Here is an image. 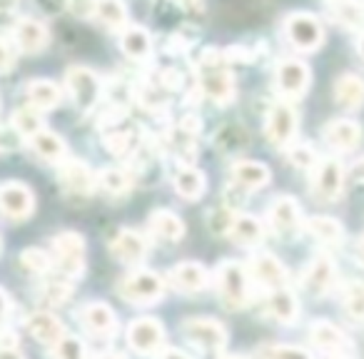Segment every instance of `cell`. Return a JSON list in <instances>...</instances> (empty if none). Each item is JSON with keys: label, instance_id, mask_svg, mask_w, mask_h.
<instances>
[{"label": "cell", "instance_id": "1", "mask_svg": "<svg viewBox=\"0 0 364 359\" xmlns=\"http://www.w3.org/2000/svg\"><path fill=\"white\" fill-rule=\"evenodd\" d=\"M200 90L215 105H230L237 95L235 77L228 70V60L218 48H205L200 55Z\"/></svg>", "mask_w": 364, "mask_h": 359}, {"label": "cell", "instance_id": "2", "mask_svg": "<svg viewBox=\"0 0 364 359\" xmlns=\"http://www.w3.org/2000/svg\"><path fill=\"white\" fill-rule=\"evenodd\" d=\"M218 294L228 309H242L250 304V272L235 259H225L215 272Z\"/></svg>", "mask_w": 364, "mask_h": 359}, {"label": "cell", "instance_id": "3", "mask_svg": "<svg viewBox=\"0 0 364 359\" xmlns=\"http://www.w3.org/2000/svg\"><path fill=\"white\" fill-rule=\"evenodd\" d=\"M117 294L130 304H155L165 294V279L152 269H135L120 279Z\"/></svg>", "mask_w": 364, "mask_h": 359}, {"label": "cell", "instance_id": "4", "mask_svg": "<svg viewBox=\"0 0 364 359\" xmlns=\"http://www.w3.org/2000/svg\"><path fill=\"white\" fill-rule=\"evenodd\" d=\"M65 90L77 110L90 112L92 107L100 102L102 85H100V77H97L90 68L73 65V68H68V73H65Z\"/></svg>", "mask_w": 364, "mask_h": 359}, {"label": "cell", "instance_id": "5", "mask_svg": "<svg viewBox=\"0 0 364 359\" xmlns=\"http://www.w3.org/2000/svg\"><path fill=\"white\" fill-rule=\"evenodd\" d=\"M55 264L65 279H77L85 272V240L77 232H60L53 237Z\"/></svg>", "mask_w": 364, "mask_h": 359}, {"label": "cell", "instance_id": "6", "mask_svg": "<svg viewBox=\"0 0 364 359\" xmlns=\"http://www.w3.org/2000/svg\"><path fill=\"white\" fill-rule=\"evenodd\" d=\"M284 36L299 53H314L324 43V28L312 13H292L284 21Z\"/></svg>", "mask_w": 364, "mask_h": 359}, {"label": "cell", "instance_id": "7", "mask_svg": "<svg viewBox=\"0 0 364 359\" xmlns=\"http://www.w3.org/2000/svg\"><path fill=\"white\" fill-rule=\"evenodd\" d=\"M180 329L205 354H220L228 344V329L213 317H190Z\"/></svg>", "mask_w": 364, "mask_h": 359}, {"label": "cell", "instance_id": "8", "mask_svg": "<svg viewBox=\"0 0 364 359\" xmlns=\"http://www.w3.org/2000/svg\"><path fill=\"white\" fill-rule=\"evenodd\" d=\"M127 344L142 357H155L165 347V327L155 317H137L127 324Z\"/></svg>", "mask_w": 364, "mask_h": 359}, {"label": "cell", "instance_id": "9", "mask_svg": "<svg viewBox=\"0 0 364 359\" xmlns=\"http://www.w3.org/2000/svg\"><path fill=\"white\" fill-rule=\"evenodd\" d=\"M344 193V167L339 160H319L312 172V195L317 203H337Z\"/></svg>", "mask_w": 364, "mask_h": 359}, {"label": "cell", "instance_id": "10", "mask_svg": "<svg viewBox=\"0 0 364 359\" xmlns=\"http://www.w3.org/2000/svg\"><path fill=\"white\" fill-rule=\"evenodd\" d=\"M36 213V195L26 183H3L0 185V215L13 223H26Z\"/></svg>", "mask_w": 364, "mask_h": 359}, {"label": "cell", "instance_id": "11", "mask_svg": "<svg viewBox=\"0 0 364 359\" xmlns=\"http://www.w3.org/2000/svg\"><path fill=\"white\" fill-rule=\"evenodd\" d=\"M264 132H267V140L272 142L274 147H284L287 150L292 145L294 135H297V112L289 102H274L267 112V125H264Z\"/></svg>", "mask_w": 364, "mask_h": 359}, {"label": "cell", "instance_id": "12", "mask_svg": "<svg viewBox=\"0 0 364 359\" xmlns=\"http://www.w3.org/2000/svg\"><path fill=\"white\" fill-rule=\"evenodd\" d=\"M198 132L200 122L198 117H185L175 130H170L165 135V147L170 155H175L180 160V165H193L195 155H198Z\"/></svg>", "mask_w": 364, "mask_h": 359}, {"label": "cell", "instance_id": "13", "mask_svg": "<svg viewBox=\"0 0 364 359\" xmlns=\"http://www.w3.org/2000/svg\"><path fill=\"white\" fill-rule=\"evenodd\" d=\"M309 65L299 58H284L279 60L277 65V73H274V82H277V90L282 92L284 97L289 100H297L307 92L309 87Z\"/></svg>", "mask_w": 364, "mask_h": 359}, {"label": "cell", "instance_id": "14", "mask_svg": "<svg viewBox=\"0 0 364 359\" xmlns=\"http://www.w3.org/2000/svg\"><path fill=\"white\" fill-rule=\"evenodd\" d=\"M60 188L65 190L70 198H87L92 193V188L97 185L95 172L90 170V165H85L82 160H65L58 172Z\"/></svg>", "mask_w": 364, "mask_h": 359}, {"label": "cell", "instance_id": "15", "mask_svg": "<svg viewBox=\"0 0 364 359\" xmlns=\"http://www.w3.org/2000/svg\"><path fill=\"white\" fill-rule=\"evenodd\" d=\"M150 240L137 230H120L110 240V254L122 264H137L147 257Z\"/></svg>", "mask_w": 364, "mask_h": 359}, {"label": "cell", "instance_id": "16", "mask_svg": "<svg viewBox=\"0 0 364 359\" xmlns=\"http://www.w3.org/2000/svg\"><path fill=\"white\" fill-rule=\"evenodd\" d=\"M334 279H337V269L334 262L327 254H317L312 262L304 267L302 272V287L309 297H324V294L332 289Z\"/></svg>", "mask_w": 364, "mask_h": 359}, {"label": "cell", "instance_id": "17", "mask_svg": "<svg viewBox=\"0 0 364 359\" xmlns=\"http://www.w3.org/2000/svg\"><path fill=\"white\" fill-rule=\"evenodd\" d=\"M267 223L277 235H292L302 225V210H299L297 200L289 195H279L274 203L267 208Z\"/></svg>", "mask_w": 364, "mask_h": 359}, {"label": "cell", "instance_id": "18", "mask_svg": "<svg viewBox=\"0 0 364 359\" xmlns=\"http://www.w3.org/2000/svg\"><path fill=\"white\" fill-rule=\"evenodd\" d=\"M250 274H252L255 282L267 289V292L287 287V269H284V264L269 252L255 254L252 262H250Z\"/></svg>", "mask_w": 364, "mask_h": 359}, {"label": "cell", "instance_id": "19", "mask_svg": "<svg viewBox=\"0 0 364 359\" xmlns=\"http://www.w3.org/2000/svg\"><path fill=\"white\" fill-rule=\"evenodd\" d=\"M80 324L100 339H110L117 334V314L105 302H87L80 309Z\"/></svg>", "mask_w": 364, "mask_h": 359}, {"label": "cell", "instance_id": "20", "mask_svg": "<svg viewBox=\"0 0 364 359\" xmlns=\"http://www.w3.org/2000/svg\"><path fill=\"white\" fill-rule=\"evenodd\" d=\"M167 282L182 294H198L210 284V274L208 267L200 262H180L170 269Z\"/></svg>", "mask_w": 364, "mask_h": 359}, {"label": "cell", "instance_id": "21", "mask_svg": "<svg viewBox=\"0 0 364 359\" xmlns=\"http://www.w3.org/2000/svg\"><path fill=\"white\" fill-rule=\"evenodd\" d=\"M26 327L33 339H38L41 344H48V347H53V344H58L65 337V324H63L55 314L46 312V309H38V312L28 314Z\"/></svg>", "mask_w": 364, "mask_h": 359}, {"label": "cell", "instance_id": "22", "mask_svg": "<svg viewBox=\"0 0 364 359\" xmlns=\"http://www.w3.org/2000/svg\"><path fill=\"white\" fill-rule=\"evenodd\" d=\"M13 38H16V45L21 48L23 53H36L46 50L48 43H50V31H48L46 23L36 21V18H23L18 21L16 31H13Z\"/></svg>", "mask_w": 364, "mask_h": 359}, {"label": "cell", "instance_id": "23", "mask_svg": "<svg viewBox=\"0 0 364 359\" xmlns=\"http://www.w3.org/2000/svg\"><path fill=\"white\" fill-rule=\"evenodd\" d=\"M322 135L327 140V145L334 147L337 152H352L362 142V127H359V122L339 117V120H332L324 125Z\"/></svg>", "mask_w": 364, "mask_h": 359}, {"label": "cell", "instance_id": "24", "mask_svg": "<svg viewBox=\"0 0 364 359\" xmlns=\"http://www.w3.org/2000/svg\"><path fill=\"white\" fill-rule=\"evenodd\" d=\"M232 185L240 190H245V193H255V190H262L267 188L269 177H272V172H269L267 165H262V162H255V160H237L232 165Z\"/></svg>", "mask_w": 364, "mask_h": 359}, {"label": "cell", "instance_id": "25", "mask_svg": "<svg viewBox=\"0 0 364 359\" xmlns=\"http://www.w3.org/2000/svg\"><path fill=\"white\" fill-rule=\"evenodd\" d=\"M309 339H312L314 347H319L322 352L329 354H342L349 349V339L347 334L339 327H334L327 319H317V322L309 327Z\"/></svg>", "mask_w": 364, "mask_h": 359}, {"label": "cell", "instance_id": "26", "mask_svg": "<svg viewBox=\"0 0 364 359\" xmlns=\"http://www.w3.org/2000/svg\"><path fill=\"white\" fill-rule=\"evenodd\" d=\"M172 185H175V193L180 195V198L195 203V200L203 198L205 190H208V177L195 165H180V170L172 177Z\"/></svg>", "mask_w": 364, "mask_h": 359}, {"label": "cell", "instance_id": "27", "mask_svg": "<svg viewBox=\"0 0 364 359\" xmlns=\"http://www.w3.org/2000/svg\"><path fill=\"white\" fill-rule=\"evenodd\" d=\"M264 312H267V317H272L274 322L292 324L294 319H297V314H299L297 297H294L287 287L274 289V292H267V297H264Z\"/></svg>", "mask_w": 364, "mask_h": 359}, {"label": "cell", "instance_id": "28", "mask_svg": "<svg viewBox=\"0 0 364 359\" xmlns=\"http://www.w3.org/2000/svg\"><path fill=\"white\" fill-rule=\"evenodd\" d=\"M147 230H150L152 237L165 240V242H177L185 235V223L172 210H155L147 218Z\"/></svg>", "mask_w": 364, "mask_h": 359}, {"label": "cell", "instance_id": "29", "mask_svg": "<svg viewBox=\"0 0 364 359\" xmlns=\"http://www.w3.org/2000/svg\"><path fill=\"white\" fill-rule=\"evenodd\" d=\"M26 95H28V100H31V107H36L38 112L53 110V107H58L63 100L60 87L53 80H43V77H36V80L28 82Z\"/></svg>", "mask_w": 364, "mask_h": 359}, {"label": "cell", "instance_id": "30", "mask_svg": "<svg viewBox=\"0 0 364 359\" xmlns=\"http://www.w3.org/2000/svg\"><path fill=\"white\" fill-rule=\"evenodd\" d=\"M120 50L130 60H147L152 53V36L142 26H127L120 33Z\"/></svg>", "mask_w": 364, "mask_h": 359}, {"label": "cell", "instance_id": "31", "mask_svg": "<svg viewBox=\"0 0 364 359\" xmlns=\"http://www.w3.org/2000/svg\"><path fill=\"white\" fill-rule=\"evenodd\" d=\"M334 100L347 110H359L364 105V80L354 73H344L334 82Z\"/></svg>", "mask_w": 364, "mask_h": 359}, {"label": "cell", "instance_id": "32", "mask_svg": "<svg viewBox=\"0 0 364 359\" xmlns=\"http://www.w3.org/2000/svg\"><path fill=\"white\" fill-rule=\"evenodd\" d=\"M228 235L232 237V242L242 245V247H257L264 240V227L252 215H235L232 227H230Z\"/></svg>", "mask_w": 364, "mask_h": 359}, {"label": "cell", "instance_id": "33", "mask_svg": "<svg viewBox=\"0 0 364 359\" xmlns=\"http://www.w3.org/2000/svg\"><path fill=\"white\" fill-rule=\"evenodd\" d=\"M215 147H218L223 155H240L242 150L250 147V130L245 125H225L215 132Z\"/></svg>", "mask_w": 364, "mask_h": 359}, {"label": "cell", "instance_id": "34", "mask_svg": "<svg viewBox=\"0 0 364 359\" xmlns=\"http://www.w3.org/2000/svg\"><path fill=\"white\" fill-rule=\"evenodd\" d=\"M31 147L33 152H36L41 160L46 162H65V140H63L60 135H55V132L50 130H41L38 135L31 137Z\"/></svg>", "mask_w": 364, "mask_h": 359}, {"label": "cell", "instance_id": "35", "mask_svg": "<svg viewBox=\"0 0 364 359\" xmlns=\"http://www.w3.org/2000/svg\"><path fill=\"white\" fill-rule=\"evenodd\" d=\"M329 3V16L344 28L359 31L364 26V6L359 0H327Z\"/></svg>", "mask_w": 364, "mask_h": 359}, {"label": "cell", "instance_id": "36", "mask_svg": "<svg viewBox=\"0 0 364 359\" xmlns=\"http://www.w3.org/2000/svg\"><path fill=\"white\" fill-rule=\"evenodd\" d=\"M92 18H97L110 31H125L127 28V8L122 0H95Z\"/></svg>", "mask_w": 364, "mask_h": 359}, {"label": "cell", "instance_id": "37", "mask_svg": "<svg viewBox=\"0 0 364 359\" xmlns=\"http://www.w3.org/2000/svg\"><path fill=\"white\" fill-rule=\"evenodd\" d=\"M307 232L324 245H337V242H342V237H344L342 225L334 218H324V215H317V218L307 220Z\"/></svg>", "mask_w": 364, "mask_h": 359}, {"label": "cell", "instance_id": "38", "mask_svg": "<svg viewBox=\"0 0 364 359\" xmlns=\"http://www.w3.org/2000/svg\"><path fill=\"white\" fill-rule=\"evenodd\" d=\"M97 185L110 195H125L132 188V177L120 167H107L97 175Z\"/></svg>", "mask_w": 364, "mask_h": 359}, {"label": "cell", "instance_id": "39", "mask_svg": "<svg viewBox=\"0 0 364 359\" xmlns=\"http://www.w3.org/2000/svg\"><path fill=\"white\" fill-rule=\"evenodd\" d=\"M13 127L18 130V135L28 137V140H31L33 135H38L41 130H46V125H43V120H41V112H38L36 107L16 110V115H13Z\"/></svg>", "mask_w": 364, "mask_h": 359}, {"label": "cell", "instance_id": "40", "mask_svg": "<svg viewBox=\"0 0 364 359\" xmlns=\"http://www.w3.org/2000/svg\"><path fill=\"white\" fill-rule=\"evenodd\" d=\"M105 147L112 152L115 157H127L135 150V135L130 130H122V127H115V130H107L105 137H102Z\"/></svg>", "mask_w": 364, "mask_h": 359}, {"label": "cell", "instance_id": "41", "mask_svg": "<svg viewBox=\"0 0 364 359\" xmlns=\"http://www.w3.org/2000/svg\"><path fill=\"white\" fill-rule=\"evenodd\" d=\"M344 312L354 319V322H364V282H349L344 287Z\"/></svg>", "mask_w": 364, "mask_h": 359}, {"label": "cell", "instance_id": "42", "mask_svg": "<svg viewBox=\"0 0 364 359\" xmlns=\"http://www.w3.org/2000/svg\"><path fill=\"white\" fill-rule=\"evenodd\" d=\"M255 357L257 359H312V354L304 347H294V344H262Z\"/></svg>", "mask_w": 364, "mask_h": 359}, {"label": "cell", "instance_id": "43", "mask_svg": "<svg viewBox=\"0 0 364 359\" xmlns=\"http://www.w3.org/2000/svg\"><path fill=\"white\" fill-rule=\"evenodd\" d=\"M287 160L292 167H297V170H314L317 167V152H314L312 145H307V142H292V145L287 147Z\"/></svg>", "mask_w": 364, "mask_h": 359}, {"label": "cell", "instance_id": "44", "mask_svg": "<svg viewBox=\"0 0 364 359\" xmlns=\"http://www.w3.org/2000/svg\"><path fill=\"white\" fill-rule=\"evenodd\" d=\"M50 359H87V349L82 339L65 334L60 342L50 347Z\"/></svg>", "mask_w": 364, "mask_h": 359}, {"label": "cell", "instance_id": "45", "mask_svg": "<svg viewBox=\"0 0 364 359\" xmlns=\"http://www.w3.org/2000/svg\"><path fill=\"white\" fill-rule=\"evenodd\" d=\"M21 264L33 274H48L53 267V259L48 252H43L41 247H28L21 252Z\"/></svg>", "mask_w": 364, "mask_h": 359}, {"label": "cell", "instance_id": "46", "mask_svg": "<svg viewBox=\"0 0 364 359\" xmlns=\"http://www.w3.org/2000/svg\"><path fill=\"white\" fill-rule=\"evenodd\" d=\"M43 297L48 299V304H68L73 297V284L70 279H50L43 287Z\"/></svg>", "mask_w": 364, "mask_h": 359}, {"label": "cell", "instance_id": "47", "mask_svg": "<svg viewBox=\"0 0 364 359\" xmlns=\"http://www.w3.org/2000/svg\"><path fill=\"white\" fill-rule=\"evenodd\" d=\"M232 220H235L232 210L220 205V208H215L213 213H210L208 225H210V230H213L215 235H228L230 227H232Z\"/></svg>", "mask_w": 364, "mask_h": 359}, {"label": "cell", "instance_id": "48", "mask_svg": "<svg viewBox=\"0 0 364 359\" xmlns=\"http://www.w3.org/2000/svg\"><path fill=\"white\" fill-rule=\"evenodd\" d=\"M225 60L228 63H252L255 60V53L250 48H242V45H230L223 50Z\"/></svg>", "mask_w": 364, "mask_h": 359}, {"label": "cell", "instance_id": "49", "mask_svg": "<svg viewBox=\"0 0 364 359\" xmlns=\"http://www.w3.org/2000/svg\"><path fill=\"white\" fill-rule=\"evenodd\" d=\"M68 8H70L75 16H92L95 0H68Z\"/></svg>", "mask_w": 364, "mask_h": 359}, {"label": "cell", "instance_id": "50", "mask_svg": "<svg viewBox=\"0 0 364 359\" xmlns=\"http://www.w3.org/2000/svg\"><path fill=\"white\" fill-rule=\"evenodd\" d=\"M13 68V55H11V48L8 43L0 38V73H8Z\"/></svg>", "mask_w": 364, "mask_h": 359}, {"label": "cell", "instance_id": "51", "mask_svg": "<svg viewBox=\"0 0 364 359\" xmlns=\"http://www.w3.org/2000/svg\"><path fill=\"white\" fill-rule=\"evenodd\" d=\"M38 8H43L46 13L55 16V13H60L63 8H68V0H38Z\"/></svg>", "mask_w": 364, "mask_h": 359}, {"label": "cell", "instance_id": "52", "mask_svg": "<svg viewBox=\"0 0 364 359\" xmlns=\"http://www.w3.org/2000/svg\"><path fill=\"white\" fill-rule=\"evenodd\" d=\"M0 359H26V354H23L16 344H3V342H0Z\"/></svg>", "mask_w": 364, "mask_h": 359}, {"label": "cell", "instance_id": "53", "mask_svg": "<svg viewBox=\"0 0 364 359\" xmlns=\"http://www.w3.org/2000/svg\"><path fill=\"white\" fill-rule=\"evenodd\" d=\"M8 314H11V297H8L6 289H0V327L6 324Z\"/></svg>", "mask_w": 364, "mask_h": 359}, {"label": "cell", "instance_id": "54", "mask_svg": "<svg viewBox=\"0 0 364 359\" xmlns=\"http://www.w3.org/2000/svg\"><path fill=\"white\" fill-rule=\"evenodd\" d=\"M175 3L180 8H185V11H190V13H198L200 8H203V0H175Z\"/></svg>", "mask_w": 364, "mask_h": 359}, {"label": "cell", "instance_id": "55", "mask_svg": "<svg viewBox=\"0 0 364 359\" xmlns=\"http://www.w3.org/2000/svg\"><path fill=\"white\" fill-rule=\"evenodd\" d=\"M162 359H190V357H188V354H182L180 349H167Z\"/></svg>", "mask_w": 364, "mask_h": 359}, {"label": "cell", "instance_id": "56", "mask_svg": "<svg viewBox=\"0 0 364 359\" xmlns=\"http://www.w3.org/2000/svg\"><path fill=\"white\" fill-rule=\"evenodd\" d=\"M354 177H357L359 183L364 185V157H362V160L357 162V165H354Z\"/></svg>", "mask_w": 364, "mask_h": 359}, {"label": "cell", "instance_id": "57", "mask_svg": "<svg viewBox=\"0 0 364 359\" xmlns=\"http://www.w3.org/2000/svg\"><path fill=\"white\" fill-rule=\"evenodd\" d=\"M354 252H357V259H359V264H362V267H364V237H359V242H357V250H354Z\"/></svg>", "mask_w": 364, "mask_h": 359}, {"label": "cell", "instance_id": "58", "mask_svg": "<svg viewBox=\"0 0 364 359\" xmlns=\"http://www.w3.org/2000/svg\"><path fill=\"white\" fill-rule=\"evenodd\" d=\"M97 359H125L122 354H115V352H105V354H100Z\"/></svg>", "mask_w": 364, "mask_h": 359}, {"label": "cell", "instance_id": "59", "mask_svg": "<svg viewBox=\"0 0 364 359\" xmlns=\"http://www.w3.org/2000/svg\"><path fill=\"white\" fill-rule=\"evenodd\" d=\"M357 50H359V55L364 58V33L359 36V41H357Z\"/></svg>", "mask_w": 364, "mask_h": 359}, {"label": "cell", "instance_id": "60", "mask_svg": "<svg viewBox=\"0 0 364 359\" xmlns=\"http://www.w3.org/2000/svg\"><path fill=\"white\" fill-rule=\"evenodd\" d=\"M223 359H247V357H237V354H232V357H223Z\"/></svg>", "mask_w": 364, "mask_h": 359}, {"label": "cell", "instance_id": "61", "mask_svg": "<svg viewBox=\"0 0 364 359\" xmlns=\"http://www.w3.org/2000/svg\"><path fill=\"white\" fill-rule=\"evenodd\" d=\"M337 359H344V357H337Z\"/></svg>", "mask_w": 364, "mask_h": 359}, {"label": "cell", "instance_id": "62", "mask_svg": "<svg viewBox=\"0 0 364 359\" xmlns=\"http://www.w3.org/2000/svg\"><path fill=\"white\" fill-rule=\"evenodd\" d=\"M0 247H3V242H0Z\"/></svg>", "mask_w": 364, "mask_h": 359}]
</instances>
